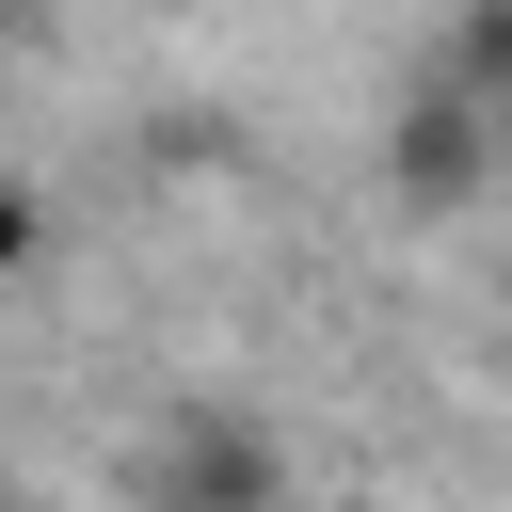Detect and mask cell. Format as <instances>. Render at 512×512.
Masks as SVG:
<instances>
[{
    "label": "cell",
    "instance_id": "cell-1",
    "mask_svg": "<svg viewBox=\"0 0 512 512\" xmlns=\"http://www.w3.org/2000/svg\"><path fill=\"white\" fill-rule=\"evenodd\" d=\"M368 160H384V208H416V224H464L480 192H512V176H496V112L448 96L432 64L384 96V144H368Z\"/></svg>",
    "mask_w": 512,
    "mask_h": 512
},
{
    "label": "cell",
    "instance_id": "cell-2",
    "mask_svg": "<svg viewBox=\"0 0 512 512\" xmlns=\"http://www.w3.org/2000/svg\"><path fill=\"white\" fill-rule=\"evenodd\" d=\"M272 496H288L272 432H256V416H208V400H192V416H176V448H160V496H144V512H272Z\"/></svg>",
    "mask_w": 512,
    "mask_h": 512
},
{
    "label": "cell",
    "instance_id": "cell-3",
    "mask_svg": "<svg viewBox=\"0 0 512 512\" xmlns=\"http://www.w3.org/2000/svg\"><path fill=\"white\" fill-rule=\"evenodd\" d=\"M432 80H448V96H480V112L512 128V0H448V32H432Z\"/></svg>",
    "mask_w": 512,
    "mask_h": 512
},
{
    "label": "cell",
    "instance_id": "cell-4",
    "mask_svg": "<svg viewBox=\"0 0 512 512\" xmlns=\"http://www.w3.org/2000/svg\"><path fill=\"white\" fill-rule=\"evenodd\" d=\"M32 256H48V192H32V176H0V288H16Z\"/></svg>",
    "mask_w": 512,
    "mask_h": 512
},
{
    "label": "cell",
    "instance_id": "cell-5",
    "mask_svg": "<svg viewBox=\"0 0 512 512\" xmlns=\"http://www.w3.org/2000/svg\"><path fill=\"white\" fill-rule=\"evenodd\" d=\"M0 64H16V0H0Z\"/></svg>",
    "mask_w": 512,
    "mask_h": 512
},
{
    "label": "cell",
    "instance_id": "cell-6",
    "mask_svg": "<svg viewBox=\"0 0 512 512\" xmlns=\"http://www.w3.org/2000/svg\"><path fill=\"white\" fill-rule=\"evenodd\" d=\"M496 176H512V128H496Z\"/></svg>",
    "mask_w": 512,
    "mask_h": 512
}]
</instances>
